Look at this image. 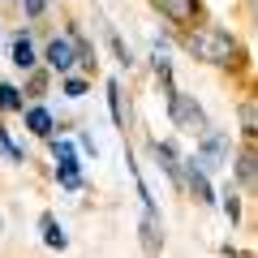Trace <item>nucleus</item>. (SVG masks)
Masks as SVG:
<instances>
[{
    "label": "nucleus",
    "instance_id": "423d86ee",
    "mask_svg": "<svg viewBox=\"0 0 258 258\" xmlns=\"http://www.w3.org/2000/svg\"><path fill=\"white\" fill-rule=\"evenodd\" d=\"M181 185H189V194H194V198H198L203 207H211V203H215V189H211V172H203V168H194V164H189V172L181 176Z\"/></svg>",
    "mask_w": 258,
    "mask_h": 258
},
{
    "label": "nucleus",
    "instance_id": "39448f33",
    "mask_svg": "<svg viewBox=\"0 0 258 258\" xmlns=\"http://www.w3.org/2000/svg\"><path fill=\"white\" fill-rule=\"evenodd\" d=\"M155 13H164L172 26H194V22L203 18V5L198 0H151Z\"/></svg>",
    "mask_w": 258,
    "mask_h": 258
},
{
    "label": "nucleus",
    "instance_id": "2eb2a0df",
    "mask_svg": "<svg viewBox=\"0 0 258 258\" xmlns=\"http://www.w3.org/2000/svg\"><path fill=\"white\" fill-rule=\"evenodd\" d=\"M47 142H52V155H56V164H74V168H78L74 142H64V138H52V134H47Z\"/></svg>",
    "mask_w": 258,
    "mask_h": 258
},
{
    "label": "nucleus",
    "instance_id": "9d476101",
    "mask_svg": "<svg viewBox=\"0 0 258 258\" xmlns=\"http://www.w3.org/2000/svg\"><path fill=\"white\" fill-rule=\"evenodd\" d=\"M22 116H26V129L35 134V138H47V134L56 129L52 112H47V108H39V103H35V108H22Z\"/></svg>",
    "mask_w": 258,
    "mask_h": 258
},
{
    "label": "nucleus",
    "instance_id": "aec40b11",
    "mask_svg": "<svg viewBox=\"0 0 258 258\" xmlns=\"http://www.w3.org/2000/svg\"><path fill=\"white\" fill-rule=\"evenodd\" d=\"M0 151L9 155V164H26V155H22V147H18V142L9 138V129H0Z\"/></svg>",
    "mask_w": 258,
    "mask_h": 258
},
{
    "label": "nucleus",
    "instance_id": "a211bd4d",
    "mask_svg": "<svg viewBox=\"0 0 258 258\" xmlns=\"http://www.w3.org/2000/svg\"><path fill=\"white\" fill-rule=\"evenodd\" d=\"M108 43H112V52H116V64H120V69H134V56H129L125 39H120L116 30H108Z\"/></svg>",
    "mask_w": 258,
    "mask_h": 258
},
{
    "label": "nucleus",
    "instance_id": "412c9836",
    "mask_svg": "<svg viewBox=\"0 0 258 258\" xmlns=\"http://www.w3.org/2000/svg\"><path fill=\"white\" fill-rule=\"evenodd\" d=\"M60 78H64V95H69V99H82V95L91 91L86 78H74V74H60Z\"/></svg>",
    "mask_w": 258,
    "mask_h": 258
},
{
    "label": "nucleus",
    "instance_id": "f257e3e1",
    "mask_svg": "<svg viewBox=\"0 0 258 258\" xmlns=\"http://www.w3.org/2000/svg\"><path fill=\"white\" fill-rule=\"evenodd\" d=\"M185 47H189V56H194V60H203V64H220V69L237 64V56H241L237 39H232L228 30H220V26L189 30V35H185Z\"/></svg>",
    "mask_w": 258,
    "mask_h": 258
},
{
    "label": "nucleus",
    "instance_id": "0eeeda50",
    "mask_svg": "<svg viewBox=\"0 0 258 258\" xmlns=\"http://www.w3.org/2000/svg\"><path fill=\"white\" fill-rule=\"evenodd\" d=\"M39 232H43V245H47V249H64V245H69V232L60 228V220H56L52 211L39 215Z\"/></svg>",
    "mask_w": 258,
    "mask_h": 258
},
{
    "label": "nucleus",
    "instance_id": "7ed1b4c3",
    "mask_svg": "<svg viewBox=\"0 0 258 258\" xmlns=\"http://www.w3.org/2000/svg\"><path fill=\"white\" fill-rule=\"evenodd\" d=\"M194 168H203V172H220L228 164V134L224 129H203L198 134V155L189 159Z\"/></svg>",
    "mask_w": 258,
    "mask_h": 258
},
{
    "label": "nucleus",
    "instance_id": "ddd939ff",
    "mask_svg": "<svg viewBox=\"0 0 258 258\" xmlns=\"http://www.w3.org/2000/svg\"><path fill=\"white\" fill-rule=\"evenodd\" d=\"M237 176L245 185H254V176H258V168H254V142H245V151L237 155Z\"/></svg>",
    "mask_w": 258,
    "mask_h": 258
},
{
    "label": "nucleus",
    "instance_id": "dca6fc26",
    "mask_svg": "<svg viewBox=\"0 0 258 258\" xmlns=\"http://www.w3.org/2000/svg\"><path fill=\"white\" fill-rule=\"evenodd\" d=\"M108 108H112V120L125 125V103H120V82H116V78L108 82Z\"/></svg>",
    "mask_w": 258,
    "mask_h": 258
},
{
    "label": "nucleus",
    "instance_id": "4be33fe9",
    "mask_svg": "<svg viewBox=\"0 0 258 258\" xmlns=\"http://www.w3.org/2000/svg\"><path fill=\"white\" fill-rule=\"evenodd\" d=\"M22 9H26V18H43L47 0H22Z\"/></svg>",
    "mask_w": 258,
    "mask_h": 258
},
{
    "label": "nucleus",
    "instance_id": "4468645a",
    "mask_svg": "<svg viewBox=\"0 0 258 258\" xmlns=\"http://www.w3.org/2000/svg\"><path fill=\"white\" fill-rule=\"evenodd\" d=\"M254 134H258V120H254V99H245V103H241V138H245V142H254Z\"/></svg>",
    "mask_w": 258,
    "mask_h": 258
},
{
    "label": "nucleus",
    "instance_id": "f03ea898",
    "mask_svg": "<svg viewBox=\"0 0 258 258\" xmlns=\"http://www.w3.org/2000/svg\"><path fill=\"white\" fill-rule=\"evenodd\" d=\"M168 120H172V129H181V134H189V138H198V134L207 129L203 103L194 99V95H185V91H168Z\"/></svg>",
    "mask_w": 258,
    "mask_h": 258
},
{
    "label": "nucleus",
    "instance_id": "9b49d317",
    "mask_svg": "<svg viewBox=\"0 0 258 258\" xmlns=\"http://www.w3.org/2000/svg\"><path fill=\"white\" fill-rule=\"evenodd\" d=\"M142 249H151V254H155V249H164V232H159V215L155 211H147L142 215Z\"/></svg>",
    "mask_w": 258,
    "mask_h": 258
},
{
    "label": "nucleus",
    "instance_id": "f3484780",
    "mask_svg": "<svg viewBox=\"0 0 258 258\" xmlns=\"http://www.w3.org/2000/svg\"><path fill=\"white\" fill-rule=\"evenodd\" d=\"M56 181H60L64 189H82V172H78L74 164H56Z\"/></svg>",
    "mask_w": 258,
    "mask_h": 258
},
{
    "label": "nucleus",
    "instance_id": "6e6552de",
    "mask_svg": "<svg viewBox=\"0 0 258 258\" xmlns=\"http://www.w3.org/2000/svg\"><path fill=\"white\" fill-rule=\"evenodd\" d=\"M151 151H155V159H159V172H168L172 181H181V176H185V168H181V159H176L172 142H151Z\"/></svg>",
    "mask_w": 258,
    "mask_h": 258
},
{
    "label": "nucleus",
    "instance_id": "1a4fd4ad",
    "mask_svg": "<svg viewBox=\"0 0 258 258\" xmlns=\"http://www.w3.org/2000/svg\"><path fill=\"white\" fill-rule=\"evenodd\" d=\"M13 64H18V69H35V64H39V52H35V43H30L26 30L13 35Z\"/></svg>",
    "mask_w": 258,
    "mask_h": 258
},
{
    "label": "nucleus",
    "instance_id": "20e7f679",
    "mask_svg": "<svg viewBox=\"0 0 258 258\" xmlns=\"http://www.w3.org/2000/svg\"><path fill=\"white\" fill-rule=\"evenodd\" d=\"M43 64L52 69V74H74V64H78L74 39H69V35H64V39H52V43L43 47Z\"/></svg>",
    "mask_w": 258,
    "mask_h": 258
},
{
    "label": "nucleus",
    "instance_id": "6ab92c4d",
    "mask_svg": "<svg viewBox=\"0 0 258 258\" xmlns=\"http://www.w3.org/2000/svg\"><path fill=\"white\" fill-rule=\"evenodd\" d=\"M220 198H224V215H228V224H237L241 220V194L237 189H224Z\"/></svg>",
    "mask_w": 258,
    "mask_h": 258
},
{
    "label": "nucleus",
    "instance_id": "f8f14e48",
    "mask_svg": "<svg viewBox=\"0 0 258 258\" xmlns=\"http://www.w3.org/2000/svg\"><path fill=\"white\" fill-rule=\"evenodd\" d=\"M26 108V91H18L13 82H0V112H22Z\"/></svg>",
    "mask_w": 258,
    "mask_h": 258
}]
</instances>
